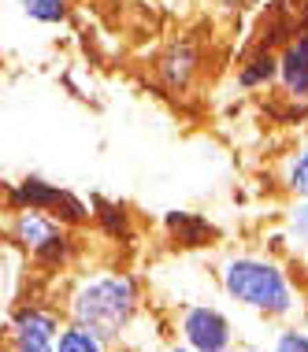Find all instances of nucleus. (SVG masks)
Wrapping results in <instances>:
<instances>
[{
	"instance_id": "nucleus-1",
	"label": "nucleus",
	"mask_w": 308,
	"mask_h": 352,
	"mask_svg": "<svg viewBox=\"0 0 308 352\" xmlns=\"http://www.w3.org/2000/svg\"><path fill=\"white\" fill-rule=\"evenodd\" d=\"M138 278L127 271H101L90 274L67 293V322H79V327L93 330L104 345H115L127 327L138 316Z\"/></svg>"
},
{
	"instance_id": "nucleus-2",
	"label": "nucleus",
	"mask_w": 308,
	"mask_h": 352,
	"mask_svg": "<svg viewBox=\"0 0 308 352\" xmlns=\"http://www.w3.org/2000/svg\"><path fill=\"white\" fill-rule=\"evenodd\" d=\"M219 285L234 304L264 319H286L301 304L286 267L267 256H230L219 271Z\"/></svg>"
},
{
	"instance_id": "nucleus-3",
	"label": "nucleus",
	"mask_w": 308,
	"mask_h": 352,
	"mask_svg": "<svg viewBox=\"0 0 308 352\" xmlns=\"http://www.w3.org/2000/svg\"><path fill=\"white\" fill-rule=\"evenodd\" d=\"M4 204L12 208V212H23V208L45 212V215L60 219L63 226H82L93 219L90 201H82L79 193H71V189L56 186L41 175H26V178H19L12 189H4Z\"/></svg>"
},
{
	"instance_id": "nucleus-4",
	"label": "nucleus",
	"mask_w": 308,
	"mask_h": 352,
	"mask_svg": "<svg viewBox=\"0 0 308 352\" xmlns=\"http://www.w3.org/2000/svg\"><path fill=\"white\" fill-rule=\"evenodd\" d=\"M178 338L194 352H230L234 349V322L212 304H186L178 311Z\"/></svg>"
},
{
	"instance_id": "nucleus-5",
	"label": "nucleus",
	"mask_w": 308,
	"mask_h": 352,
	"mask_svg": "<svg viewBox=\"0 0 308 352\" xmlns=\"http://www.w3.org/2000/svg\"><path fill=\"white\" fill-rule=\"evenodd\" d=\"M60 311L45 304H23L12 316V352H56V334H60Z\"/></svg>"
},
{
	"instance_id": "nucleus-6",
	"label": "nucleus",
	"mask_w": 308,
	"mask_h": 352,
	"mask_svg": "<svg viewBox=\"0 0 308 352\" xmlns=\"http://www.w3.org/2000/svg\"><path fill=\"white\" fill-rule=\"evenodd\" d=\"M278 85L290 100H308V30L286 37L278 49Z\"/></svg>"
},
{
	"instance_id": "nucleus-7",
	"label": "nucleus",
	"mask_w": 308,
	"mask_h": 352,
	"mask_svg": "<svg viewBox=\"0 0 308 352\" xmlns=\"http://www.w3.org/2000/svg\"><path fill=\"white\" fill-rule=\"evenodd\" d=\"M60 230H67L60 219H52V215H45V212H30V208H23V212H15L12 226H8V237H12V241H15L26 256H34L45 241H52V237L60 234Z\"/></svg>"
},
{
	"instance_id": "nucleus-8",
	"label": "nucleus",
	"mask_w": 308,
	"mask_h": 352,
	"mask_svg": "<svg viewBox=\"0 0 308 352\" xmlns=\"http://www.w3.org/2000/svg\"><path fill=\"white\" fill-rule=\"evenodd\" d=\"M197 63H201V56L197 49L189 41H175L167 52H163V60H160V78L167 89H186L189 78L197 74Z\"/></svg>"
},
{
	"instance_id": "nucleus-9",
	"label": "nucleus",
	"mask_w": 308,
	"mask_h": 352,
	"mask_svg": "<svg viewBox=\"0 0 308 352\" xmlns=\"http://www.w3.org/2000/svg\"><path fill=\"white\" fill-rule=\"evenodd\" d=\"M163 226H167V234L175 237L178 245H186V249H197V245H208L212 237H219V230L208 223L205 215L197 212H167L163 215Z\"/></svg>"
},
{
	"instance_id": "nucleus-10",
	"label": "nucleus",
	"mask_w": 308,
	"mask_h": 352,
	"mask_svg": "<svg viewBox=\"0 0 308 352\" xmlns=\"http://www.w3.org/2000/svg\"><path fill=\"white\" fill-rule=\"evenodd\" d=\"M271 82H278V52L260 45L242 67H238V85L242 89H267Z\"/></svg>"
},
{
	"instance_id": "nucleus-11",
	"label": "nucleus",
	"mask_w": 308,
	"mask_h": 352,
	"mask_svg": "<svg viewBox=\"0 0 308 352\" xmlns=\"http://www.w3.org/2000/svg\"><path fill=\"white\" fill-rule=\"evenodd\" d=\"M90 212H93V219H97V226L108 237H115V241H130V212L123 204H115V201H108V197H101V193H93L90 197Z\"/></svg>"
},
{
	"instance_id": "nucleus-12",
	"label": "nucleus",
	"mask_w": 308,
	"mask_h": 352,
	"mask_svg": "<svg viewBox=\"0 0 308 352\" xmlns=\"http://www.w3.org/2000/svg\"><path fill=\"white\" fill-rule=\"evenodd\" d=\"M19 12L37 26H63L71 19V0H19Z\"/></svg>"
},
{
	"instance_id": "nucleus-13",
	"label": "nucleus",
	"mask_w": 308,
	"mask_h": 352,
	"mask_svg": "<svg viewBox=\"0 0 308 352\" xmlns=\"http://www.w3.org/2000/svg\"><path fill=\"white\" fill-rule=\"evenodd\" d=\"M112 345L93 334V330L79 327V322H63L60 334H56V352H108Z\"/></svg>"
},
{
	"instance_id": "nucleus-14",
	"label": "nucleus",
	"mask_w": 308,
	"mask_h": 352,
	"mask_svg": "<svg viewBox=\"0 0 308 352\" xmlns=\"http://www.w3.org/2000/svg\"><path fill=\"white\" fill-rule=\"evenodd\" d=\"M286 189H290L297 201L308 197V148L297 152V156L290 160V167H286Z\"/></svg>"
},
{
	"instance_id": "nucleus-15",
	"label": "nucleus",
	"mask_w": 308,
	"mask_h": 352,
	"mask_svg": "<svg viewBox=\"0 0 308 352\" xmlns=\"http://www.w3.org/2000/svg\"><path fill=\"white\" fill-rule=\"evenodd\" d=\"M286 230H290L294 245H301V249H308V197L294 204L290 219H286Z\"/></svg>"
},
{
	"instance_id": "nucleus-16",
	"label": "nucleus",
	"mask_w": 308,
	"mask_h": 352,
	"mask_svg": "<svg viewBox=\"0 0 308 352\" xmlns=\"http://www.w3.org/2000/svg\"><path fill=\"white\" fill-rule=\"evenodd\" d=\"M271 352H308V334H305V330H297V327L278 330Z\"/></svg>"
},
{
	"instance_id": "nucleus-17",
	"label": "nucleus",
	"mask_w": 308,
	"mask_h": 352,
	"mask_svg": "<svg viewBox=\"0 0 308 352\" xmlns=\"http://www.w3.org/2000/svg\"><path fill=\"white\" fill-rule=\"evenodd\" d=\"M167 352H194L189 345H175V349H167Z\"/></svg>"
},
{
	"instance_id": "nucleus-18",
	"label": "nucleus",
	"mask_w": 308,
	"mask_h": 352,
	"mask_svg": "<svg viewBox=\"0 0 308 352\" xmlns=\"http://www.w3.org/2000/svg\"><path fill=\"white\" fill-rule=\"evenodd\" d=\"M0 352H12V345H0Z\"/></svg>"
},
{
	"instance_id": "nucleus-19",
	"label": "nucleus",
	"mask_w": 308,
	"mask_h": 352,
	"mask_svg": "<svg viewBox=\"0 0 308 352\" xmlns=\"http://www.w3.org/2000/svg\"><path fill=\"white\" fill-rule=\"evenodd\" d=\"M242 352H256V349H242Z\"/></svg>"
}]
</instances>
